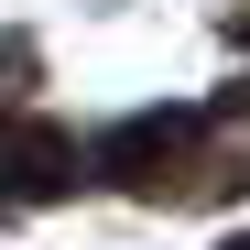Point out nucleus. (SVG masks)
Returning <instances> with one entry per match:
<instances>
[{
  "mask_svg": "<svg viewBox=\"0 0 250 250\" xmlns=\"http://www.w3.org/2000/svg\"><path fill=\"white\" fill-rule=\"evenodd\" d=\"M109 185H131V196H163V185H185V163H196V109H142V120H120V131L87 152Z\"/></svg>",
  "mask_w": 250,
  "mask_h": 250,
  "instance_id": "f257e3e1",
  "label": "nucleus"
},
{
  "mask_svg": "<svg viewBox=\"0 0 250 250\" xmlns=\"http://www.w3.org/2000/svg\"><path fill=\"white\" fill-rule=\"evenodd\" d=\"M76 185V131H55V120H0V196L44 207Z\"/></svg>",
  "mask_w": 250,
  "mask_h": 250,
  "instance_id": "f03ea898",
  "label": "nucleus"
},
{
  "mask_svg": "<svg viewBox=\"0 0 250 250\" xmlns=\"http://www.w3.org/2000/svg\"><path fill=\"white\" fill-rule=\"evenodd\" d=\"M22 87H33V44H22V33H11V44H0V120L22 109Z\"/></svg>",
  "mask_w": 250,
  "mask_h": 250,
  "instance_id": "7ed1b4c3",
  "label": "nucleus"
},
{
  "mask_svg": "<svg viewBox=\"0 0 250 250\" xmlns=\"http://www.w3.org/2000/svg\"><path fill=\"white\" fill-rule=\"evenodd\" d=\"M229 109H250V76H239V87H229Z\"/></svg>",
  "mask_w": 250,
  "mask_h": 250,
  "instance_id": "20e7f679",
  "label": "nucleus"
},
{
  "mask_svg": "<svg viewBox=\"0 0 250 250\" xmlns=\"http://www.w3.org/2000/svg\"><path fill=\"white\" fill-rule=\"evenodd\" d=\"M218 250H250V229H239V239H218Z\"/></svg>",
  "mask_w": 250,
  "mask_h": 250,
  "instance_id": "39448f33",
  "label": "nucleus"
},
{
  "mask_svg": "<svg viewBox=\"0 0 250 250\" xmlns=\"http://www.w3.org/2000/svg\"><path fill=\"white\" fill-rule=\"evenodd\" d=\"M239 33H250V22H239Z\"/></svg>",
  "mask_w": 250,
  "mask_h": 250,
  "instance_id": "423d86ee",
  "label": "nucleus"
}]
</instances>
